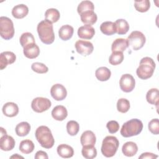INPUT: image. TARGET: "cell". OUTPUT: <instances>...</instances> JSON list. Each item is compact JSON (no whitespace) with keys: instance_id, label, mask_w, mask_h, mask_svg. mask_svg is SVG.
I'll list each match as a JSON object with an SVG mask.
<instances>
[{"instance_id":"2e32d148","label":"cell","mask_w":159,"mask_h":159,"mask_svg":"<svg viewBox=\"0 0 159 159\" xmlns=\"http://www.w3.org/2000/svg\"><path fill=\"white\" fill-rule=\"evenodd\" d=\"M52 116L55 120L62 121L66 118L68 116V111L65 106L58 105L52 109Z\"/></svg>"},{"instance_id":"cb8c5ba5","label":"cell","mask_w":159,"mask_h":159,"mask_svg":"<svg viewBox=\"0 0 159 159\" xmlns=\"http://www.w3.org/2000/svg\"><path fill=\"white\" fill-rule=\"evenodd\" d=\"M57 150L59 156L64 158H71L74 154L73 148L71 146L66 144L59 145L57 148Z\"/></svg>"},{"instance_id":"836d02e7","label":"cell","mask_w":159,"mask_h":159,"mask_svg":"<svg viewBox=\"0 0 159 159\" xmlns=\"http://www.w3.org/2000/svg\"><path fill=\"white\" fill-rule=\"evenodd\" d=\"M124 60V54L121 52H114L111 53L109 58V62L111 65H117L120 64Z\"/></svg>"},{"instance_id":"603a6c76","label":"cell","mask_w":159,"mask_h":159,"mask_svg":"<svg viewBox=\"0 0 159 159\" xmlns=\"http://www.w3.org/2000/svg\"><path fill=\"white\" fill-rule=\"evenodd\" d=\"M74 29L70 25H64L61 26L58 30L59 37L64 41L70 39L73 34Z\"/></svg>"},{"instance_id":"484cf974","label":"cell","mask_w":159,"mask_h":159,"mask_svg":"<svg viewBox=\"0 0 159 159\" xmlns=\"http://www.w3.org/2000/svg\"><path fill=\"white\" fill-rule=\"evenodd\" d=\"M95 76L98 80L101 81H105L110 78L111 72V70L107 67L101 66L96 70Z\"/></svg>"},{"instance_id":"30bf717a","label":"cell","mask_w":159,"mask_h":159,"mask_svg":"<svg viewBox=\"0 0 159 159\" xmlns=\"http://www.w3.org/2000/svg\"><path fill=\"white\" fill-rule=\"evenodd\" d=\"M75 48L80 55L88 56L93 52L94 47L93 43L89 41L79 40L75 43Z\"/></svg>"},{"instance_id":"277c9868","label":"cell","mask_w":159,"mask_h":159,"mask_svg":"<svg viewBox=\"0 0 159 159\" xmlns=\"http://www.w3.org/2000/svg\"><path fill=\"white\" fill-rule=\"evenodd\" d=\"M143 129V124L138 119H132L125 122L120 129V134L124 137L139 135Z\"/></svg>"},{"instance_id":"5bb4252c","label":"cell","mask_w":159,"mask_h":159,"mask_svg":"<svg viewBox=\"0 0 159 159\" xmlns=\"http://www.w3.org/2000/svg\"><path fill=\"white\" fill-rule=\"evenodd\" d=\"M23 52L25 57L34 59L37 58L40 54V49L35 43L28 44L23 48Z\"/></svg>"},{"instance_id":"d4e9b609","label":"cell","mask_w":159,"mask_h":159,"mask_svg":"<svg viewBox=\"0 0 159 159\" xmlns=\"http://www.w3.org/2000/svg\"><path fill=\"white\" fill-rule=\"evenodd\" d=\"M101 31L106 35H112L117 32L116 27L114 22L111 21H106L100 25Z\"/></svg>"},{"instance_id":"44dd1931","label":"cell","mask_w":159,"mask_h":159,"mask_svg":"<svg viewBox=\"0 0 159 159\" xmlns=\"http://www.w3.org/2000/svg\"><path fill=\"white\" fill-rule=\"evenodd\" d=\"M81 20L86 25H93L97 21L98 17L94 11H88L80 14Z\"/></svg>"},{"instance_id":"d6986e66","label":"cell","mask_w":159,"mask_h":159,"mask_svg":"<svg viewBox=\"0 0 159 159\" xmlns=\"http://www.w3.org/2000/svg\"><path fill=\"white\" fill-rule=\"evenodd\" d=\"M29 12V8L25 4H18L15 6L12 9V15L14 18L22 19L25 17Z\"/></svg>"},{"instance_id":"52a82bcc","label":"cell","mask_w":159,"mask_h":159,"mask_svg":"<svg viewBox=\"0 0 159 159\" xmlns=\"http://www.w3.org/2000/svg\"><path fill=\"white\" fill-rule=\"evenodd\" d=\"M127 40L129 46H130L134 50H138L142 48L146 42V38L144 34L138 30L132 32L128 36Z\"/></svg>"},{"instance_id":"3957f363","label":"cell","mask_w":159,"mask_h":159,"mask_svg":"<svg viewBox=\"0 0 159 159\" xmlns=\"http://www.w3.org/2000/svg\"><path fill=\"white\" fill-rule=\"evenodd\" d=\"M155 66V63L152 58L145 57L142 58L140 65L136 70L137 76L142 80H147L151 78L153 74Z\"/></svg>"},{"instance_id":"f1b7e54d","label":"cell","mask_w":159,"mask_h":159,"mask_svg":"<svg viewBox=\"0 0 159 159\" xmlns=\"http://www.w3.org/2000/svg\"><path fill=\"white\" fill-rule=\"evenodd\" d=\"M45 20H47L50 22L55 23L57 22L60 17V14L58 10L55 8L48 9L45 12Z\"/></svg>"},{"instance_id":"d590c367","label":"cell","mask_w":159,"mask_h":159,"mask_svg":"<svg viewBox=\"0 0 159 159\" xmlns=\"http://www.w3.org/2000/svg\"><path fill=\"white\" fill-rule=\"evenodd\" d=\"M134 7L135 9L140 12L148 11L150 7V2L148 0L135 1L134 2Z\"/></svg>"},{"instance_id":"8992f818","label":"cell","mask_w":159,"mask_h":159,"mask_svg":"<svg viewBox=\"0 0 159 159\" xmlns=\"http://www.w3.org/2000/svg\"><path fill=\"white\" fill-rule=\"evenodd\" d=\"M0 35L5 40H10L14 37V24L10 18L4 16L0 17Z\"/></svg>"},{"instance_id":"74e56055","label":"cell","mask_w":159,"mask_h":159,"mask_svg":"<svg viewBox=\"0 0 159 159\" xmlns=\"http://www.w3.org/2000/svg\"><path fill=\"white\" fill-rule=\"evenodd\" d=\"M130 102L125 98H120L117 102V109L121 113L127 112L130 109Z\"/></svg>"},{"instance_id":"f6af8a7d","label":"cell","mask_w":159,"mask_h":159,"mask_svg":"<svg viewBox=\"0 0 159 159\" xmlns=\"http://www.w3.org/2000/svg\"><path fill=\"white\" fill-rule=\"evenodd\" d=\"M23 158V157H21V156H20V155H18L17 153L16 154H15V155H12V156H11V158Z\"/></svg>"},{"instance_id":"4316f807","label":"cell","mask_w":159,"mask_h":159,"mask_svg":"<svg viewBox=\"0 0 159 159\" xmlns=\"http://www.w3.org/2000/svg\"><path fill=\"white\" fill-rule=\"evenodd\" d=\"M146 99L149 104L157 106L159 101L158 89L157 88L149 89L146 94Z\"/></svg>"},{"instance_id":"ba28073f","label":"cell","mask_w":159,"mask_h":159,"mask_svg":"<svg viewBox=\"0 0 159 159\" xmlns=\"http://www.w3.org/2000/svg\"><path fill=\"white\" fill-rule=\"evenodd\" d=\"M52 103L50 99L43 97L34 98L31 102V107L34 111L37 113H42L47 111L51 107Z\"/></svg>"},{"instance_id":"1f68e13d","label":"cell","mask_w":159,"mask_h":159,"mask_svg":"<svg viewBox=\"0 0 159 159\" xmlns=\"http://www.w3.org/2000/svg\"><path fill=\"white\" fill-rule=\"evenodd\" d=\"M81 153L85 158L92 159L96 157L97 150L94 145H85L83 146Z\"/></svg>"},{"instance_id":"4fadbf2b","label":"cell","mask_w":159,"mask_h":159,"mask_svg":"<svg viewBox=\"0 0 159 159\" xmlns=\"http://www.w3.org/2000/svg\"><path fill=\"white\" fill-rule=\"evenodd\" d=\"M95 34L94 29L90 25H84L78 29V35L80 38L86 40L91 39Z\"/></svg>"},{"instance_id":"9a60e30c","label":"cell","mask_w":159,"mask_h":159,"mask_svg":"<svg viewBox=\"0 0 159 159\" xmlns=\"http://www.w3.org/2000/svg\"><path fill=\"white\" fill-rule=\"evenodd\" d=\"M16 142L14 138L11 136L4 135L0 139V148L3 151H10L15 146Z\"/></svg>"},{"instance_id":"83f0119b","label":"cell","mask_w":159,"mask_h":159,"mask_svg":"<svg viewBox=\"0 0 159 159\" xmlns=\"http://www.w3.org/2000/svg\"><path fill=\"white\" fill-rule=\"evenodd\" d=\"M30 125L27 122H22L19 123L15 129L16 134L20 137H24L29 134L30 130Z\"/></svg>"},{"instance_id":"7bdbcfd3","label":"cell","mask_w":159,"mask_h":159,"mask_svg":"<svg viewBox=\"0 0 159 159\" xmlns=\"http://www.w3.org/2000/svg\"><path fill=\"white\" fill-rule=\"evenodd\" d=\"M158 157V155H156L152 153H150V152H145L143 153L139 157V158L142 159V158H149V159H152V158H157Z\"/></svg>"},{"instance_id":"e0dca14e","label":"cell","mask_w":159,"mask_h":159,"mask_svg":"<svg viewBox=\"0 0 159 159\" xmlns=\"http://www.w3.org/2000/svg\"><path fill=\"white\" fill-rule=\"evenodd\" d=\"M81 144L85 145H94L96 142V137L93 132L91 130L84 131L80 137Z\"/></svg>"},{"instance_id":"8d00e7d4","label":"cell","mask_w":159,"mask_h":159,"mask_svg":"<svg viewBox=\"0 0 159 159\" xmlns=\"http://www.w3.org/2000/svg\"><path fill=\"white\" fill-rule=\"evenodd\" d=\"M67 132L70 135H76L80 130V125L75 120H70L66 124Z\"/></svg>"},{"instance_id":"b9f144b4","label":"cell","mask_w":159,"mask_h":159,"mask_svg":"<svg viewBox=\"0 0 159 159\" xmlns=\"http://www.w3.org/2000/svg\"><path fill=\"white\" fill-rule=\"evenodd\" d=\"M35 159H40V158L48 159V157L46 152H45L44 151H42V150H39L36 152V153L35 155Z\"/></svg>"},{"instance_id":"7402d4cb","label":"cell","mask_w":159,"mask_h":159,"mask_svg":"<svg viewBox=\"0 0 159 159\" xmlns=\"http://www.w3.org/2000/svg\"><path fill=\"white\" fill-rule=\"evenodd\" d=\"M128 47H129V43L127 39H122V38L116 39L112 43L111 50L112 52H123L127 49Z\"/></svg>"},{"instance_id":"f35d334b","label":"cell","mask_w":159,"mask_h":159,"mask_svg":"<svg viewBox=\"0 0 159 159\" xmlns=\"http://www.w3.org/2000/svg\"><path fill=\"white\" fill-rule=\"evenodd\" d=\"M31 68L34 71H35L37 73H40V74L45 73L48 72V67L45 64H43L42 63H40V62L33 63L32 64Z\"/></svg>"},{"instance_id":"e575fe53","label":"cell","mask_w":159,"mask_h":159,"mask_svg":"<svg viewBox=\"0 0 159 159\" xmlns=\"http://www.w3.org/2000/svg\"><path fill=\"white\" fill-rule=\"evenodd\" d=\"M20 43L24 48L25 46L32 43H35V38L30 32H24L20 37Z\"/></svg>"},{"instance_id":"5b68a950","label":"cell","mask_w":159,"mask_h":159,"mask_svg":"<svg viewBox=\"0 0 159 159\" xmlns=\"http://www.w3.org/2000/svg\"><path fill=\"white\" fill-rule=\"evenodd\" d=\"M119 145V142L117 137L111 135L106 136L102 140L101 153L107 158L112 157L116 154Z\"/></svg>"},{"instance_id":"ac0fdd59","label":"cell","mask_w":159,"mask_h":159,"mask_svg":"<svg viewBox=\"0 0 159 159\" xmlns=\"http://www.w3.org/2000/svg\"><path fill=\"white\" fill-rule=\"evenodd\" d=\"M3 114L9 117H12L17 115L19 107L17 104L12 102H8L4 104L2 109Z\"/></svg>"},{"instance_id":"60d3db41","label":"cell","mask_w":159,"mask_h":159,"mask_svg":"<svg viewBox=\"0 0 159 159\" xmlns=\"http://www.w3.org/2000/svg\"><path fill=\"white\" fill-rule=\"evenodd\" d=\"M106 127L111 134L116 133L119 130V124L116 120H110L106 124Z\"/></svg>"},{"instance_id":"7c38bea8","label":"cell","mask_w":159,"mask_h":159,"mask_svg":"<svg viewBox=\"0 0 159 159\" xmlns=\"http://www.w3.org/2000/svg\"><path fill=\"white\" fill-rule=\"evenodd\" d=\"M16 60V55L9 51L3 52L0 55V68L3 70L8 65L13 63Z\"/></svg>"},{"instance_id":"8fae6325","label":"cell","mask_w":159,"mask_h":159,"mask_svg":"<svg viewBox=\"0 0 159 159\" xmlns=\"http://www.w3.org/2000/svg\"><path fill=\"white\" fill-rule=\"evenodd\" d=\"M52 97L56 101H62L67 96V91L65 86L61 84H53L50 89Z\"/></svg>"},{"instance_id":"9c48e42d","label":"cell","mask_w":159,"mask_h":159,"mask_svg":"<svg viewBox=\"0 0 159 159\" xmlns=\"http://www.w3.org/2000/svg\"><path fill=\"white\" fill-rule=\"evenodd\" d=\"M119 85L122 91L125 93H129L134 89L135 81L134 78L130 74H124L120 77Z\"/></svg>"},{"instance_id":"f546056e","label":"cell","mask_w":159,"mask_h":159,"mask_svg":"<svg viewBox=\"0 0 159 159\" xmlns=\"http://www.w3.org/2000/svg\"><path fill=\"white\" fill-rule=\"evenodd\" d=\"M116 30L119 35H124L129 30V25L127 21L123 19H119L115 22Z\"/></svg>"},{"instance_id":"4dcf8cb0","label":"cell","mask_w":159,"mask_h":159,"mask_svg":"<svg viewBox=\"0 0 159 159\" xmlns=\"http://www.w3.org/2000/svg\"><path fill=\"white\" fill-rule=\"evenodd\" d=\"M34 144L30 140H22L19 144V150L24 154H29L34 150Z\"/></svg>"},{"instance_id":"6da1fadb","label":"cell","mask_w":159,"mask_h":159,"mask_svg":"<svg viewBox=\"0 0 159 159\" xmlns=\"http://www.w3.org/2000/svg\"><path fill=\"white\" fill-rule=\"evenodd\" d=\"M40 40L45 44H51L55 40V34L53 25L47 20L40 21L37 27Z\"/></svg>"},{"instance_id":"7a4b0ae2","label":"cell","mask_w":159,"mask_h":159,"mask_svg":"<svg viewBox=\"0 0 159 159\" xmlns=\"http://www.w3.org/2000/svg\"><path fill=\"white\" fill-rule=\"evenodd\" d=\"M35 136L40 145L45 148H51L54 143L55 139L50 129L45 125L39 127L35 132Z\"/></svg>"},{"instance_id":"ee69618b","label":"cell","mask_w":159,"mask_h":159,"mask_svg":"<svg viewBox=\"0 0 159 159\" xmlns=\"http://www.w3.org/2000/svg\"><path fill=\"white\" fill-rule=\"evenodd\" d=\"M0 129H1V137L3 136L4 135H7V132H6V130L4 128L0 127Z\"/></svg>"},{"instance_id":"ffe728a7","label":"cell","mask_w":159,"mask_h":159,"mask_svg":"<svg viewBox=\"0 0 159 159\" xmlns=\"http://www.w3.org/2000/svg\"><path fill=\"white\" fill-rule=\"evenodd\" d=\"M137 151L138 147L137 144L133 142H127L122 147V152L126 157H133L137 153Z\"/></svg>"},{"instance_id":"ab89813d","label":"cell","mask_w":159,"mask_h":159,"mask_svg":"<svg viewBox=\"0 0 159 159\" xmlns=\"http://www.w3.org/2000/svg\"><path fill=\"white\" fill-rule=\"evenodd\" d=\"M148 129L154 135L159 134V120L158 119H153L148 123Z\"/></svg>"},{"instance_id":"d6a6232c","label":"cell","mask_w":159,"mask_h":159,"mask_svg":"<svg viewBox=\"0 0 159 159\" xmlns=\"http://www.w3.org/2000/svg\"><path fill=\"white\" fill-rule=\"evenodd\" d=\"M94 4L90 1H81L77 7V11L80 15L84 12L88 11H94Z\"/></svg>"}]
</instances>
